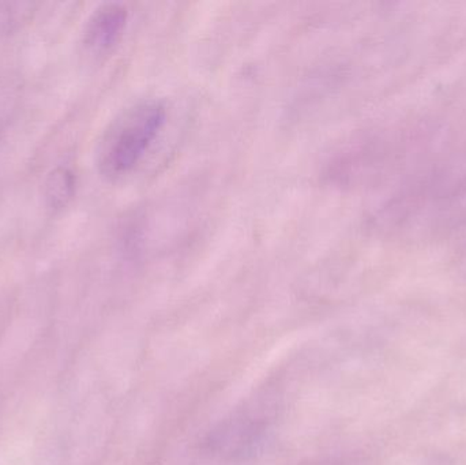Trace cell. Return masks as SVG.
Returning <instances> with one entry per match:
<instances>
[{
    "instance_id": "6da1fadb",
    "label": "cell",
    "mask_w": 466,
    "mask_h": 465,
    "mask_svg": "<svg viewBox=\"0 0 466 465\" xmlns=\"http://www.w3.org/2000/svg\"><path fill=\"white\" fill-rule=\"evenodd\" d=\"M167 123V108L157 98H142L123 109L101 139L97 166L108 179L131 174L144 160Z\"/></svg>"
},
{
    "instance_id": "7a4b0ae2",
    "label": "cell",
    "mask_w": 466,
    "mask_h": 465,
    "mask_svg": "<svg viewBox=\"0 0 466 465\" xmlns=\"http://www.w3.org/2000/svg\"><path fill=\"white\" fill-rule=\"evenodd\" d=\"M127 8L119 3H106L96 8L85 30V43L93 51L112 48L125 32L127 24Z\"/></svg>"
},
{
    "instance_id": "3957f363",
    "label": "cell",
    "mask_w": 466,
    "mask_h": 465,
    "mask_svg": "<svg viewBox=\"0 0 466 465\" xmlns=\"http://www.w3.org/2000/svg\"><path fill=\"white\" fill-rule=\"evenodd\" d=\"M74 191H76V177L70 169L59 167L49 174L46 183V197L49 207L54 209L65 207L73 198Z\"/></svg>"
}]
</instances>
